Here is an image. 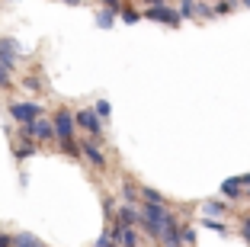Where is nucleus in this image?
I'll list each match as a JSON object with an SVG mask.
<instances>
[{
  "instance_id": "nucleus-27",
  "label": "nucleus",
  "mask_w": 250,
  "mask_h": 247,
  "mask_svg": "<svg viewBox=\"0 0 250 247\" xmlns=\"http://www.w3.org/2000/svg\"><path fill=\"white\" fill-rule=\"evenodd\" d=\"M7 244H13V238L10 234H0V247H7Z\"/></svg>"
},
{
  "instance_id": "nucleus-29",
  "label": "nucleus",
  "mask_w": 250,
  "mask_h": 247,
  "mask_svg": "<svg viewBox=\"0 0 250 247\" xmlns=\"http://www.w3.org/2000/svg\"><path fill=\"white\" fill-rule=\"evenodd\" d=\"M145 3H147V7H151V3H167V0H145Z\"/></svg>"
},
{
  "instance_id": "nucleus-4",
  "label": "nucleus",
  "mask_w": 250,
  "mask_h": 247,
  "mask_svg": "<svg viewBox=\"0 0 250 247\" xmlns=\"http://www.w3.org/2000/svg\"><path fill=\"white\" fill-rule=\"evenodd\" d=\"M10 116L16 119V122H32V119L42 116V106L39 103H10Z\"/></svg>"
},
{
  "instance_id": "nucleus-32",
  "label": "nucleus",
  "mask_w": 250,
  "mask_h": 247,
  "mask_svg": "<svg viewBox=\"0 0 250 247\" xmlns=\"http://www.w3.org/2000/svg\"><path fill=\"white\" fill-rule=\"evenodd\" d=\"M247 189H250V186H247ZM247 199H250V193H247Z\"/></svg>"
},
{
  "instance_id": "nucleus-17",
  "label": "nucleus",
  "mask_w": 250,
  "mask_h": 247,
  "mask_svg": "<svg viewBox=\"0 0 250 247\" xmlns=\"http://www.w3.org/2000/svg\"><path fill=\"white\" fill-rule=\"evenodd\" d=\"M237 3H241V0H218V3H215V13L225 16V13H231V10H234Z\"/></svg>"
},
{
  "instance_id": "nucleus-2",
  "label": "nucleus",
  "mask_w": 250,
  "mask_h": 247,
  "mask_svg": "<svg viewBox=\"0 0 250 247\" xmlns=\"http://www.w3.org/2000/svg\"><path fill=\"white\" fill-rule=\"evenodd\" d=\"M58 132H55V122L48 119H32V122H22V138H36V141H52Z\"/></svg>"
},
{
  "instance_id": "nucleus-24",
  "label": "nucleus",
  "mask_w": 250,
  "mask_h": 247,
  "mask_svg": "<svg viewBox=\"0 0 250 247\" xmlns=\"http://www.w3.org/2000/svg\"><path fill=\"white\" fill-rule=\"evenodd\" d=\"M103 209H106V215H116V199H112V196H103Z\"/></svg>"
},
{
  "instance_id": "nucleus-25",
  "label": "nucleus",
  "mask_w": 250,
  "mask_h": 247,
  "mask_svg": "<svg viewBox=\"0 0 250 247\" xmlns=\"http://www.w3.org/2000/svg\"><path fill=\"white\" fill-rule=\"evenodd\" d=\"M103 7H116V10H122V0H100Z\"/></svg>"
},
{
  "instance_id": "nucleus-5",
  "label": "nucleus",
  "mask_w": 250,
  "mask_h": 247,
  "mask_svg": "<svg viewBox=\"0 0 250 247\" xmlns=\"http://www.w3.org/2000/svg\"><path fill=\"white\" fill-rule=\"evenodd\" d=\"M77 116V125H81L83 132H90V135H100L103 132V116L96 112V109H81V112H74Z\"/></svg>"
},
{
  "instance_id": "nucleus-20",
  "label": "nucleus",
  "mask_w": 250,
  "mask_h": 247,
  "mask_svg": "<svg viewBox=\"0 0 250 247\" xmlns=\"http://www.w3.org/2000/svg\"><path fill=\"white\" fill-rule=\"evenodd\" d=\"M22 84H26V90H32V93H39V90H42V77H36V74H29Z\"/></svg>"
},
{
  "instance_id": "nucleus-14",
  "label": "nucleus",
  "mask_w": 250,
  "mask_h": 247,
  "mask_svg": "<svg viewBox=\"0 0 250 247\" xmlns=\"http://www.w3.org/2000/svg\"><path fill=\"white\" fill-rule=\"evenodd\" d=\"M196 7H199V0H180V13H183V20H196Z\"/></svg>"
},
{
  "instance_id": "nucleus-22",
  "label": "nucleus",
  "mask_w": 250,
  "mask_h": 247,
  "mask_svg": "<svg viewBox=\"0 0 250 247\" xmlns=\"http://www.w3.org/2000/svg\"><path fill=\"white\" fill-rule=\"evenodd\" d=\"M180 241H183V244H196V231H192V228H180Z\"/></svg>"
},
{
  "instance_id": "nucleus-15",
  "label": "nucleus",
  "mask_w": 250,
  "mask_h": 247,
  "mask_svg": "<svg viewBox=\"0 0 250 247\" xmlns=\"http://www.w3.org/2000/svg\"><path fill=\"white\" fill-rule=\"evenodd\" d=\"M119 16H122V22H128V26H135V22L141 20V13H138V10H132V7H122V10H119Z\"/></svg>"
},
{
  "instance_id": "nucleus-30",
  "label": "nucleus",
  "mask_w": 250,
  "mask_h": 247,
  "mask_svg": "<svg viewBox=\"0 0 250 247\" xmlns=\"http://www.w3.org/2000/svg\"><path fill=\"white\" fill-rule=\"evenodd\" d=\"M64 3H71V7H77V3H81V0H64Z\"/></svg>"
},
{
  "instance_id": "nucleus-26",
  "label": "nucleus",
  "mask_w": 250,
  "mask_h": 247,
  "mask_svg": "<svg viewBox=\"0 0 250 247\" xmlns=\"http://www.w3.org/2000/svg\"><path fill=\"white\" fill-rule=\"evenodd\" d=\"M241 238H244V241H250V218L244 222V228H241Z\"/></svg>"
},
{
  "instance_id": "nucleus-31",
  "label": "nucleus",
  "mask_w": 250,
  "mask_h": 247,
  "mask_svg": "<svg viewBox=\"0 0 250 247\" xmlns=\"http://www.w3.org/2000/svg\"><path fill=\"white\" fill-rule=\"evenodd\" d=\"M241 7H250V0H241Z\"/></svg>"
},
{
  "instance_id": "nucleus-21",
  "label": "nucleus",
  "mask_w": 250,
  "mask_h": 247,
  "mask_svg": "<svg viewBox=\"0 0 250 247\" xmlns=\"http://www.w3.org/2000/svg\"><path fill=\"white\" fill-rule=\"evenodd\" d=\"M96 112H100V116H103V119H109L112 116V106H109V100H100V103H96Z\"/></svg>"
},
{
  "instance_id": "nucleus-13",
  "label": "nucleus",
  "mask_w": 250,
  "mask_h": 247,
  "mask_svg": "<svg viewBox=\"0 0 250 247\" xmlns=\"http://www.w3.org/2000/svg\"><path fill=\"white\" fill-rule=\"evenodd\" d=\"M225 209H228V205H225V202H221V199H208V202L206 205H202V212H206V215H225Z\"/></svg>"
},
{
  "instance_id": "nucleus-16",
  "label": "nucleus",
  "mask_w": 250,
  "mask_h": 247,
  "mask_svg": "<svg viewBox=\"0 0 250 247\" xmlns=\"http://www.w3.org/2000/svg\"><path fill=\"white\" fill-rule=\"evenodd\" d=\"M13 244H20V247H29V244H42V241H39L36 234L22 231V234H16V238H13Z\"/></svg>"
},
{
  "instance_id": "nucleus-18",
  "label": "nucleus",
  "mask_w": 250,
  "mask_h": 247,
  "mask_svg": "<svg viewBox=\"0 0 250 247\" xmlns=\"http://www.w3.org/2000/svg\"><path fill=\"white\" fill-rule=\"evenodd\" d=\"M141 199H145V202H167V199H164L161 193H157V189H151V186L141 189Z\"/></svg>"
},
{
  "instance_id": "nucleus-3",
  "label": "nucleus",
  "mask_w": 250,
  "mask_h": 247,
  "mask_svg": "<svg viewBox=\"0 0 250 247\" xmlns=\"http://www.w3.org/2000/svg\"><path fill=\"white\" fill-rule=\"evenodd\" d=\"M145 16L154 20V22H161V26H173V29L183 22V13H180V10H170L167 3H151V7L145 10Z\"/></svg>"
},
{
  "instance_id": "nucleus-11",
  "label": "nucleus",
  "mask_w": 250,
  "mask_h": 247,
  "mask_svg": "<svg viewBox=\"0 0 250 247\" xmlns=\"http://www.w3.org/2000/svg\"><path fill=\"white\" fill-rule=\"evenodd\" d=\"M58 141H61V151L67 157H83V145H77L74 138H58Z\"/></svg>"
},
{
  "instance_id": "nucleus-9",
  "label": "nucleus",
  "mask_w": 250,
  "mask_h": 247,
  "mask_svg": "<svg viewBox=\"0 0 250 247\" xmlns=\"http://www.w3.org/2000/svg\"><path fill=\"white\" fill-rule=\"evenodd\" d=\"M244 189H247V186L241 183V177H231V180L221 183V193H225L228 199H241V196H244Z\"/></svg>"
},
{
  "instance_id": "nucleus-23",
  "label": "nucleus",
  "mask_w": 250,
  "mask_h": 247,
  "mask_svg": "<svg viewBox=\"0 0 250 247\" xmlns=\"http://www.w3.org/2000/svg\"><path fill=\"white\" fill-rule=\"evenodd\" d=\"M0 87H10V67L0 61Z\"/></svg>"
},
{
  "instance_id": "nucleus-19",
  "label": "nucleus",
  "mask_w": 250,
  "mask_h": 247,
  "mask_svg": "<svg viewBox=\"0 0 250 247\" xmlns=\"http://www.w3.org/2000/svg\"><path fill=\"white\" fill-rule=\"evenodd\" d=\"M138 196H141V193L132 186V183H125V186H122V199H125V202H138Z\"/></svg>"
},
{
  "instance_id": "nucleus-6",
  "label": "nucleus",
  "mask_w": 250,
  "mask_h": 247,
  "mask_svg": "<svg viewBox=\"0 0 250 247\" xmlns=\"http://www.w3.org/2000/svg\"><path fill=\"white\" fill-rule=\"evenodd\" d=\"M52 122H55L58 138H74V125H77V116H74V112H67V109H58Z\"/></svg>"
},
{
  "instance_id": "nucleus-8",
  "label": "nucleus",
  "mask_w": 250,
  "mask_h": 247,
  "mask_svg": "<svg viewBox=\"0 0 250 247\" xmlns=\"http://www.w3.org/2000/svg\"><path fill=\"white\" fill-rule=\"evenodd\" d=\"M83 157H87L93 167H100V170L106 167V154L100 151V145H93V141H83Z\"/></svg>"
},
{
  "instance_id": "nucleus-12",
  "label": "nucleus",
  "mask_w": 250,
  "mask_h": 247,
  "mask_svg": "<svg viewBox=\"0 0 250 247\" xmlns=\"http://www.w3.org/2000/svg\"><path fill=\"white\" fill-rule=\"evenodd\" d=\"M116 16H119V10H116V7H106L103 13L96 16V26H100V29H109L112 22H116Z\"/></svg>"
},
{
  "instance_id": "nucleus-28",
  "label": "nucleus",
  "mask_w": 250,
  "mask_h": 247,
  "mask_svg": "<svg viewBox=\"0 0 250 247\" xmlns=\"http://www.w3.org/2000/svg\"><path fill=\"white\" fill-rule=\"evenodd\" d=\"M241 183H244V186H250V174H244V177H241Z\"/></svg>"
},
{
  "instance_id": "nucleus-10",
  "label": "nucleus",
  "mask_w": 250,
  "mask_h": 247,
  "mask_svg": "<svg viewBox=\"0 0 250 247\" xmlns=\"http://www.w3.org/2000/svg\"><path fill=\"white\" fill-rule=\"evenodd\" d=\"M13 154H16V160H26V157H32V154H36V138H22L20 145L13 148Z\"/></svg>"
},
{
  "instance_id": "nucleus-7",
  "label": "nucleus",
  "mask_w": 250,
  "mask_h": 247,
  "mask_svg": "<svg viewBox=\"0 0 250 247\" xmlns=\"http://www.w3.org/2000/svg\"><path fill=\"white\" fill-rule=\"evenodd\" d=\"M16 55H20V45H16L13 39H0V61H3L7 67H13Z\"/></svg>"
},
{
  "instance_id": "nucleus-1",
  "label": "nucleus",
  "mask_w": 250,
  "mask_h": 247,
  "mask_svg": "<svg viewBox=\"0 0 250 247\" xmlns=\"http://www.w3.org/2000/svg\"><path fill=\"white\" fill-rule=\"evenodd\" d=\"M170 222H177V218L167 212V202H145L141 205V228H145L154 241H161L164 228H167Z\"/></svg>"
}]
</instances>
